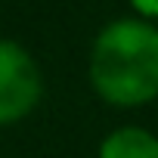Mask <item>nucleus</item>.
<instances>
[{"label": "nucleus", "instance_id": "f257e3e1", "mask_svg": "<svg viewBox=\"0 0 158 158\" xmlns=\"http://www.w3.org/2000/svg\"><path fill=\"white\" fill-rule=\"evenodd\" d=\"M93 93L115 109H139L158 99V22L121 16L99 28L87 56Z\"/></svg>", "mask_w": 158, "mask_h": 158}, {"label": "nucleus", "instance_id": "f03ea898", "mask_svg": "<svg viewBox=\"0 0 158 158\" xmlns=\"http://www.w3.org/2000/svg\"><path fill=\"white\" fill-rule=\"evenodd\" d=\"M44 99V74L37 59L10 37H0V127L28 118Z\"/></svg>", "mask_w": 158, "mask_h": 158}, {"label": "nucleus", "instance_id": "7ed1b4c3", "mask_svg": "<svg viewBox=\"0 0 158 158\" xmlns=\"http://www.w3.org/2000/svg\"><path fill=\"white\" fill-rule=\"evenodd\" d=\"M96 158H158V133L136 124L115 127L102 136Z\"/></svg>", "mask_w": 158, "mask_h": 158}]
</instances>
